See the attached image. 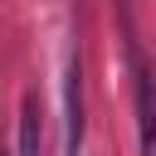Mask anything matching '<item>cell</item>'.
Here are the masks:
<instances>
[{
	"mask_svg": "<svg viewBox=\"0 0 156 156\" xmlns=\"http://www.w3.org/2000/svg\"><path fill=\"white\" fill-rule=\"evenodd\" d=\"M78 141H83V68H78V54H73L68 78H63V151L78 156Z\"/></svg>",
	"mask_w": 156,
	"mask_h": 156,
	"instance_id": "1",
	"label": "cell"
},
{
	"mask_svg": "<svg viewBox=\"0 0 156 156\" xmlns=\"http://www.w3.org/2000/svg\"><path fill=\"white\" fill-rule=\"evenodd\" d=\"M20 156H39V102L24 98L20 107Z\"/></svg>",
	"mask_w": 156,
	"mask_h": 156,
	"instance_id": "2",
	"label": "cell"
},
{
	"mask_svg": "<svg viewBox=\"0 0 156 156\" xmlns=\"http://www.w3.org/2000/svg\"><path fill=\"white\" fill-rule=\"evenodd\" d=\"M136 122H141V151L151 156V78L146 73H136Z\"/></svg>",
	"mask_w": 156,
	"mask_h": 156,
	"instance_id": "3",
	"label": "cell"
}]
</instances>
